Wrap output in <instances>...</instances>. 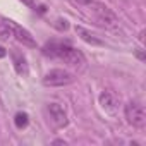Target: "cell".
<instances>
[{
    "label": "cell",
    "mask_w": 146,
    "mask_h": 146,
    "mask_svg": "<svg viewBox=\"0 0 146 146\" xmlns=\"http://www.w3.org/2000/svg\"><path fill=\"white\" fill-rule=\"evenodd\" d=\"M74 2L78 4L81 12L98 28H103L108 31L119 29V19L107 5L96 2V0H74Z\"/></svg>",
    "instance_id": "6da1fadb"
},
{
    "label": "cell",
    "mask_w": 146,
    "mask_h": 146,
    "mask_svg": "<svg viewBox=\"0 0 146 146\" xmlns=\"http://www.w3.org/2000/svg\"><path fill=\"white\" fill-rule=\"evenodd\" d=\"M43 55L50 57V58H58L62 62H65L69 67H74L78 70L84 69L86 64V57L83 55V52L76 50L72 45L65 43V41H48L43 46Z\"/></svg>",
    "instance_id": "7a4b0ae2"
},
{
    "label": "cell",
    "mask_w": 146,
    "mask_h": 146,
    "mask_svg": "<svg viewBox=\"0 0 146 146\" xmlns=\"http://www.w3.org/2000/svg\"><path fill=\"white\" fill-rule=\"evenodd\" d=\"M74 74H70L65 69H50L43 76V84L48 88H58V86H67L74 83Z\"/></svg>",
    "instance_id": "3957f363"
},
{
    "label": "cell",
    "mask_w": 146,
    "mask_h": 146,
    "mask_svg": "<svg viewBox=\"0 0 146 146\" xmlns=\"http://www.w3.org/2000/svg\"><path fill=\"white\" fill-rule=\"evenodd\" d=\"M124 115H125V120L129 125L132 127H144L146 124V112H144V107L136 102V100H131L125 107H124Z\"/></svg>",
    "instance_id": "277c9868"
},
{
    "label": "cell",
    "mask_w": 146,
    "mask_h": 146,
    "mask_svg": "<svg viewBox=\"0 0 146 146\" xmlns=\"http://www.w3.org/2000/svg\"><path fill=\"white\" fill-rule=\"evenodd\" d=\"M46 113H48V119H50V122H52V125L55 129H62V127H65L69 124L67 112L58 103H48L46 105Z\"/></svg>",
    "instance_id": "5b68a950"
},
{
    "label": "cell",
    "mask_w": 146,
    "mask_h": 146,
    "mask_svg": "<svg viewBox=\"0 0 146 146\" xmlns=\"http://www.w3.org/2000/svg\"><path fill=\"white\" fill-rule=\"evenodd\" d=\"M9 28H11V38L17 40L19 43H23L26 46H31V48L36 46V41H35V38L31 36V33L28 29H24L23 26H19L17 23H14L11 19H9Z\"/></svg>",
    "instance_id": "8992f818"
},
{
    "label": "cell",
    "mask_w": 146,
    "mask_h": 146,
    "mask_svg": "<svg viewBox=\"0 0 146 146\" xmlns=\"http://www.w3.org/2000/svg\"><path fill=\"white\" fill-rule=\"evenodd\" d=\"M98 102H100V107L107 112V113H117V110H119V103H120V98L113 93V91H110V90H103L102 93H100V96H98Z\"/></svg>",
    "instance_id": "52a82bcc"
},
{
    "label": "cell",
    "mask_w": 146,
    "mask_h": 146,
    "mask_svg": "<svg viewBox=\"0 0 146 146\" xmlns=\"http://www.w3.org/2000/svg\"><path fill=\"white\" fill-rule=\"evenodd\" d=\"M11 57H12L14 70L17 72L19 76L26 78V76L29 74V65H28V60H26L24 53H23V52H19V50H12V52H11Z\"/></svg>",
    "instance_id": "ba28073f"
},
{
    "label": "cell",
    "mask_w": 146,
    "mask_h": 146,
    "mask_svg": "<svg viewBox=\"0 0 146 146\" xmlns=\"http://www.w3.org/2000/svg\"><path fill=\"white\" fill-rule=\"evenodd\" d=\"M74 29H76L78 36H79L83 41H86L88 45H93V46H103V41H102L100 38H96L91 31H88L86 28H83V26H76Z\"/></svg>",
    "instance_id": "9c48e42d"
},
{
    "label": "cell",
    "mask_w": 146,
    "mask_h": 146,
    "mask_svg": "<svg viewBox=\"0 0 146 146\" xmlns=\"http://www.w3.org/2000/svg\"><path fill=\"white\" fill-rule=\"evenodd\" d=\"M14 124H16L17 129H26L28 124H29V115L26 112H17L14 115Z\"/></svg>",
    "instance_id": "30bf717a"
},
{
    "label": "cell",
    "mask_w": 146,
    "mask_h": 146,
    "mask_svg": "<svg viewBox=\"0 0 146 146\" xmlns=\"http://www.w3.org/2000/svg\"><path fill=\"white\" fill-rule=\"evenodd\" d=\"M23 4H26L28 7H31L33 11H36V4H35V0H21Z\"/></svg>",
    "instance_id": "8fae6325"
},
{
    "label": "cell",
    "mask_w": 146,
    "mask_h": 146,
    "mask_svg": "<svg viewBox=\"0 0 146 146\" xmlns=\"http://www.w3.org/2000/svg\"><path fill=\"white\" fill-rule=\"evenodd\" d=\"M5 55H7V50H5V48H2V46H0V58H4Z\"/></svg>",
    "instance_id": "7c38bea8"
},
{
    "label": "cell",
    "mask_w": 146,
    "mask_h": 146,
    "mask_svg": "<svg viewBox=\"0 0 146 146\" xmlns=\"http://www.w3.org/2000/svg\"><path fill=\"white\" fill-rule=\"evenodd\" d=\"M136 55H137V58H139V60H144V55H143V52H141V48H139V50L136 52Z\"/></svg>",
    "instance_id": "4fadbf2b"
}]
</instances>
